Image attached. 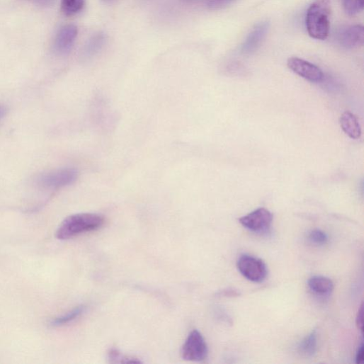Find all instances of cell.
I'll use <instances>...</instances> for the list:
<instances>
[{"instance_id":"obj_1","label":"cell","mask_w":364,"mask_h":364,"mask_svg":"<svg viewBox=\"0 0 364 364\" xmlns=\"http://www.w3.org/2000/svg\"><path fill=\"white\" fill-rule=\"evenodd\" d=\"M331 0H315L306 16V28L309 35L317 40H325L329 35Z\"/></svg>"},{"instance_id":"obj_2","label":"cell","mask_w":364,"mask_h":364,"mask_svg":"<svg viewBox=\"0 0 364 364\" xmlns=\"http://www.w3.org/2000/svg\"><path fill=\"white\" fill-rule=\"evenodd\" d=\"M104 218L99 215L84 213L68 217L59 226L56 233L59 240H68L81 234L95 231L104 224Z\"/></svg>"},{"instance_id":"obj_3","label":"cell","mask_w":364,"mask_h":364,"mask_svg":"<svg viewBox=\"0 0 364 364\" xmlns=\"http://www.w3.org/2000/svg\"><path fill=\"white\" fill-rule=\"evenodd\" d=\"M237 267L244 278L254 283H262L268 275L266 263L261 259L251 256H241L238 260Z\"/></svg>"},{"instance_id":"obj_4","label":"cell","mask_w":364,"mask_h":364,"mask_svg":"<svg viewBox=\"0 0 364 364\" xmlns=\"http://www.w3.org/2000/svg\"><path fill=\"white\" fill-rule=\"evenodd\" d=\"M77 178L78 171L75 169L64 168L42 174L38 178V183L45 188L59 189L74 184Z\"/></svg>"},{"instance_id":"obj_5","label":"cell","mask_w":364,"mask_h":364,"mask_svg":"<svg viewBox=\"0 0 364 364\" xmlns=\"http://www.w3.org/2000/svg\"><path fill=\"white\" fill-rule=\"evenodd\" d=\"M208 354L207 343L198 330L193 331L181 348L184 359L190 361H202Z\"/></svg>"},{"instance_id":"obj_6","label":"cell","mask_w":364,"mask_h":364,"mask_svg":"<svg viewBox=\"0 0 364 364\" xmlns=\"http://www.w3.org/2000/svg\"><path fill=\"white\" fill-rule=\"evenodd\" d=\"M273 216L266 208H259L239 219L241 224L255 233L266 232L272 224Z\"/></svg>"},{"instance_id":"obj_7","label":"cell","mask_w":364,"mask_h":364,"mask_svg":"<svg viewBox=\"0 0 364 364\" xmlns=\"http://www.w3.org/2000/svg\"><path fill=\"white\" fill-rule=\"evenodd\" d=\"M288 67L295 74L309 81L317 83L324 79V74L318 67L302 59L290 58Z\"/></svg>"},{"instance_id":"obj_8","label":"cell","mask_w":364,"mask_h":364,"mask_svg":"<svg viewBox=\"0 0 364 364\" xmlns=\"http://www.w3.org/2000/svg\"><path fill=\"white\" fill-rule=\"evenodd\" d=\"M78 35V29L74 25H67L62 28L55 40L54 52L60 56H65L72 51Z\"/></svg>"},{"instance_id":"obj_9","label":"cell","mask_w":364,"mask_h":364,"mask_svg":"<svg viewBox=\"0 0 364 364\" xmlns=\"http://www.w3.org/2000/svg\"><path fill=\"white\" fill-rule=\"evenodd\" d=\"M338 42L342 47L354 49L362 47L364 43V30L361 25L349 26L338 35Z\"/></svg>"},{"instance_id":"obj_10","label":"cell","mask_w":364,"mask_h":364,"mask_svg":"<svg viewBox=\"0 0 364 364\" xmlns=\"http://www.w3.org/2000/svg\"><path fill=\"white\" fill-rule=\"evenodd\" d=\"M268 29V23H263L257 25L242 45L243 53L251 54L257 50L265 38Z\"/></svg>"},{"instance_id":"obj_11","label":"cell","mask_w":364,"mask_h":364,"mask_svg":"<svg viewBox=\"0 0 364 364\" xmlns=\"http://www.w3.org/2000/svg\"><path fill=\"white\" fill-rule=\"evenodd\" d=\"M340 125L343 131L351 139L360 137L361 128L358 118L351 112H344L340 118Z\"/></svg>"},{"instance_id":"obj_12","label":"cell","mask_w":364,"mask_h":364,"mask_svg":"<svg viewBox=\"0 0 364 364\" xmlns=\"http://www.w3.org/2000/svg\"><path fill=\"white\" fill-rule=\"evenodd\" d=\"M309 288L319 295H329L334 290L332 280L324 276H313L308 280Z\"/></svg>"},{"instance_id":"obj_13","label":"cell","mask_w":364,"mask_h":364,"mask_svg":"<svg viewBox=\"0 0 364 364\" xmlns=\"http://www.w3.org/2000/svg\"><path fill=\"white\" fill-rule=\"evenodd\" d=\"M317 349V334L314 329L308 334L299 344L298 350L302 355L312 357Z\"/></svg>"},{"instance_id":"obj_14","label":"cell","mask_w":364,"mask_h":364,"mask_svg":"<svg viewBox=\"0 0 364 364\" xmlns=\"http://www.w3.org/2000/svg\"><path fill=\"white\" fill-rule=\"evenodd\" d=\"M84 5L85 0H62L61 9L64 16L72 17L79 13Z\"/></svg>"},{"instance_id":"obj_15","label":"cell","mask_w":364,"mask_h":364,"mask_svg":"<svg viewBox=\"0 0 364 364\" xmlns=\"http://www.w3.org/2000/svg\"><path fill=\"white\" fill-rule=\"evenodd\" d=\"M85 310L84 306H79L67 313L64 315H62L59 317L55 319L52 322V325L53 326H62L78 318Z\"/></svg>"},{"instance_id":"obj_16","label":"cell","mask_w":364,"mask_h":364,"mask_svg":"<svg viewBox=\"0 0 364 364\" xmlns=\"http://www.w3.org/2000/svg\"><path fill=\"white\" fill-rule=\"evenodd\" d=\"M364 0H343V8L349 16H355L363 10Z\"/></svg>"},{"instance_id":"obj_17","label":"cell","mask_w":364,"mask_h":364,"mask_svg":"<svg viewBox=\"0 0 364 364\" xmlns=\"http://www.w3.org/2000/svg\"><path fill=\"white\" fill-rule=\"evenodd\" d=\"M308 239L311 243L317 246H323L328 242L327 235L319 229L312 231L308 235Z\"/></svg>"},{"instance_id":"obj_18","label":"cell","mask_w":364,"mask_h":364,"mask_svg":"<svg viewBox=\"0 0 364 364\" xmlns=\"http://www.w3.org/2000/svg\"><path fill=\"white\" fill-rule=\"evenodd\" d=\"M104 40L105 38L102 35H97L93 38L87 47L86 53L89 55H93L97 52L103 45Z\"/></svg>"},{"instance_id":"obj_19","label":"cell","mask_w":364,"mask_h":364,"mask_svg":"<svg viewBox=\"0 0 364 364\" xmlns=\"http://www.w3.org/2000/svg\"><path fill=\"white\" fill-rule=\"evenodd\" d=\"M109 359L111 362L115 363H140L136 358H130L123 356L118 350L110 349L108 353Z\"/></svg>"},{"instance_id":"obj_20","label":"cell","mask_w":364,"mask_h":364,"mask_svg":"<svg viewBox=\"0 0 364 364\" xmlns=\"http://www.w3.org/2000/svg\"><path fill=\"white\" fill-rule=\"evenodd\" d=\"M234 0H207V6L212 10L224 8L232 3Z\"/></svg>"},{"instance_id":"obj_21","label":"cell","mask_w":364,"mask_h":364,"mask_svg":"<svg viewBox=\"0 0 364 364\" xmlns=\"http://www.w3.org/2000/svg\"><path fill=\"white\" fill-rule=\"evenodd\" d=\"M33 4L43 8L52 7L55 5L56 0H26Z\"/></svg>"},{"instance_id":"obj_22","label":"cell","mask_w":364,"mask_h":364,"mask_svg":"<svg viewBox=\"0 0 364 364\" xmlns=\"http://www.w3.org/2000/svg\"><path fill=\"white\" fill-rule=\"evenodd\" d=\"M363 305H361V306L360 307L358 311V314H357V317H356V325L358 326V329L359 330H360L361 331H363Z\"/></svg>"},{"instance_id":"obj_23","label":"cell","mask_w":364,"mask_h":364,"mask_svg":"<svg viewBox=\"0 0 364 364\" xmlns=\"http://www.w3.org/2000/svg\"><path fill=\"white\" fill-rule=\"evenodd\" d=\"M363 361V343H361L360 346H359L356 356V363H361Z\"/></svg>"},{"instance_id":"obj_24","label":"cell","mask_w":364,"mask_h":364,"mask_svg":"<svg viewBox=\"0 0 364 364\" xmlns=\"http://www.w3.org/2000/svg\"><path fill=\"white\" fill-rule=\"evenodd\" d=\"M7 113V109L3 106H0V119L4 118Z\"/></svg>"},{"instance_id":"obj_25","label":"cell","mask_w":364,"mask_h":364,"mask_svg":"<svg viewBox=\"0 0 364 364\" xmlns=\"http://www.w3.org/2000/svg\"><path fill=\"white\" fill-rule=\"evenodd\" d=\"M184 1L188 2V3H195V2L198 1V0H184Z\"/></svg>"},{"instance_id":"obj_26","label":"cell","mask_w":364,"mask_h":364,"mask_svg":"<svg viewBox=\"0 0 364 364\" xmlns=\"http://www.w3.org/2000/svg\"><path fill=\"white\" fill-rule=\"evenodd\" d=\"M103 1L105 3H110V2L113 1V0H103Z\"/></svg>"}]
</instances>
